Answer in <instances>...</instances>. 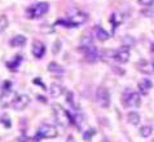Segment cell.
<instances>
[{"label":"cell","instance_id":"5b68a950","mask_svg":"<svg viewBox=\"0 0 154 142\" xmlns=\"http://www.w3.org/2000/svg\"><path fill=\"white\" fill-rule=\"evenodd\" d=\"M57 134L58 132L56 127L49 125V124H42L38 129L36 136L34 137V141H39L40 138H54V137H57Z\"/></svg>","mask_w":154,"mask_h":142},{"label":"cell","instance_id":"7a4b0ae2","mask_svg":"<svg viewBox=\"0 0 154 142\" xmlns=\"http://www.w3.org/2000/svg\"><path fill=\"white\" fill-rule=\"evenodd\" d=\"M52 113H53V118L57 125L60 127H67L71 123V116L60 103H53L52 106Z\"/></svg>","mask_w":154,"mask_h":142},{"label":"cell","instance_id":"8992f818","mask_svg":"<svg viewBox=\"0 0 154 142\" xmlns=\"http://www.w3.org/2000/svg\"><path fill=\"white\" fill-rule=\"evenodd\" d=\"M123 105L126 107H139L141 103V98L140 94L136 92H132V90H128L123 94Z\"/></svg>","mask_w":154,"mask_h":142},{"label":"cell","instance_id":"277c9868","mask_svg":"<svg viewBox=\"0 0 154 142\" xmlns=\"http://www.w3.org/2000/svg\"><path fill=\"white\" fill-rule=\"evenodd\" d=\"M48 11H49V4L45 2L44 3L40 2L29 7L26 9V16L31 20H36V18H40L42 16H44Z\"/></svg>","mask_w":154,"mask_h":142},{"label":"cell","instance_id":"3957f363","mask_svg":"<svg viewBox=\"0 0 154 142\" xmlns=\"http://www.w3.org/2000/svg\"><path fill=\"white\" fill-rule=\"evenodd\" d=\"M88 20V16L83 12H79V11H75L72 14H70L67 17V20H58L57 21V25H63L65 27H78V26L83 25L87 22Z\"/></svg>","mask_w":154,"mask_h":142},{"label":"cell","instance_id":"8fae6325","mask_svg":"<svg viewBox=\"0 0 154 142\" xmlns=\"http://www.w3.org/2000/svg\"><path fill=\"white\" fill-rule=\"evenodd\" d=\"M31 53L34 54V57L38 58V59H40L43 58V56L45 54V45L43 44L42 41H34V44L31 47Z\"/></svg>","mask_w":154,"mask_h":142},{"label":"cell","instance_id":"f1b7e54d","mask_svg":"<svg viewBox=\"0 0 154 142\" xmlns=\"http://www.w3.org/2000/svg\"><path fill=\"white\" fill-rule=\"evenodd\" d=\"M152 65H153V67H154V58H153V61H152Z\"/></svg>","mask_w":154,"mask_h":142},{"label":"cell","instance_id":"4316f807","mask_svg":"<svg viewBox=\"0 0 154 142\" xmlns=\"http://www.w3.org/2000/svg\"><path fill=\"white\" fill-rule=\"evenodd\" d=\"M144 14H153V12H143Z\"/></svg>","mask_w":154,"mask_h":142},{"label":"cell","instance_id":"7402d4cb","mask_svg":"<svg viewBox=\"0 0 154 142\" xmlns=\"http://www.w3.org/2000/svg\"><path fill=\"white\" fill-rule=\"evenodd\" d=\"M96 134V129H93V128H89L87 129V131L84 132V134H83V140L84 141H91L92 140V137Z\"/></svg>","mask_w":154,"mask_h":142},{"label":"cell","instance_id":"cb8c5ba5","mask_svg":"<svg viewBox=\"0 0 154 142\" xmlns=\"http://www.w3.org/2000/svg\"><path fill=\"white\" fill-rule=\"evenodd\" d=\"M137 3L143 7H146V8H150L152 5H154V0H137Z\"/></svg>","mask_w":154,"mask_h":142},{"label":"cell","instance_id":"ba28073f","mask_svg":"<svg viewBox=\"0 0 154 142\" xmlns=\"http://www.w3.org/2000/svg\"><path fill=\"white\" fill-rule=\"evenodd\" d=\"M96 101L98 102V105L104 109H108L110 106V93L106 88H98L96 92Z\"/></svg>","mask_w":154,"mask_h":142},{"label":"cell","instance_id":"6da1fadb","mask_svg":"<svg viewBox=\"0 0 154 142\" xmlns=\"http://www.w3.org/2000/svg\"><path fill=\"white\" fill-rule=\"evenodd\" d=\"M80 49L83 50V54L87 61L89 62H96L98 57H100V54H98V50L97 48L95 47L92 41V38L85 35L84 38H82V44H80Z\"/></svg>","mask_w":154,"mask_h":142},{"label":"cell","instance_id":"83f0119b","mask_svg":"<svg viewBox=\"0 0 154 142\" xmlns=\"http://www.w3.org/2000/svg\"><path fill=\"white\" fill-rule=\"evenodd\" d=\"M152 50H153V52H154V44H153V45H152Z\"/></svg>","mask_w":154,"mask_h":142},{"label":"cell","instance_id":"30bf717a","mask_svg":"<svg viewBox=\"0 0 154 142\" xmlns=\"http://www.w3.org/2000/svg\"><path fill=\"white\" fill-rule=\"evenodd\" d=\"M113 58L117 62H119V63H126V62H128V59H130V48H128L127 45L121 47V48H119L117 52H114Z\"/></svg>","mask_w":154,"mask_h":142},{"label":"cell","instance_id":"5bb4252c","mask_svg":"<svg viewBox=\"0 0 154 142\" xmlns=\"http://www.w3.org/2000/svg\"><path fill=\"white\" fill-rule=\"evenodd\" d=\"M22 61H23V56H22V54H16V56H14V58L12 59L11 62H8V63H7V67L9 68L11 71H17Z\"/></svg>","mask_w":154,"mask_h":142},{"label":"cell","instance_id":"44dd1931","mask_svg":"<svg viewBox=\"0 0 154 142\" xmlns=\"http://www.w3.org/2000/svg\"><path fill=\"white\" fill-rule=\"evenodd\" d=\"M71 122L75 124L76 128L80 129V128H82V123H83V116H82V114L75 113V114H74V118L71 119Z\"/></svg>","mask_w":154,"mask_h":142},{"label":"cell","instance_id":"d6986e66","mask_svg":"<svg viewBox=\"0 0 154 142\" xmlns=\"http://www.w3.org/2000/svg\"><path fill=\"white\" fill-rule=\"evenodd\" d=\"M48 71L49 72H54V74H63V67H61L58 63L56 62H51L48 65Z\"/></svg>","mask_w":154,"mask_h":142},{"label":"cell","instance_id":"603a6c76","mask_svg":"<svg viewBox=\"0 0 154 142\" xmlns=\"http://www.w3.org/2000/svg\"><path fill=\"white\" fill-rule=\"evenodd\" d=\"M8 27V18L7 16H2L0 17V34L4 32Z\"/></svg>","mask_w":154,"mask_h":142},{"label":"cell","instance_id":"7c38bea8","mask_svg":"<svg viewBox=\"0 0 154 142\" xmlns=\"http://www.w3.org/2000/svg\"><path fill=\"white\" fill-rule=\"evenodd\" d=\"M136 67H137V70L141 71L143 74H152L153 72V65L146 62L145 59H141V61H139L137 63H136Z\"/></svg>","mask_w":154,"mask_h":142},{"label":"cell","instance_id":"484cf974","mask_svg":"<svg viewBox=\"0 0 154 142\" xmlns=\"http://www.w3.org/2000/svg\"><path fill=\"white\" fill-rule=\"evenodd\" d=\"M38 98H39V101H43V102H45V100H44V97H42V96H38Z\"/></svg>","mask_w":154,"mask_h":142},{"label":"cell","instance_id":"d4e9b609","mask_svg":"<svg viewBox=\"0 0 154 142\" xmlns=\"http://www.w3.org/2000/svg\"><path fill=\"white\" fill-rule=\"evenodd\" d=\"M42 31L44 32H52L53 31V27L49 25H42Z\"/></svg>","mask_w":154,"mask_h":142},{"label":"cell","instance_id":"4fadbf2b","mask_svg":"<svg viewBox=\"0 0 154 142\" xmlns=\"http://www.w3.org/2000/svg\"><path fill=\"white\" fill-rule=\"evenodd\" d=\"M26 41H27V39L26 36H23V35H16L11 39V41H9V45L12 47V48H20V47H23L25 44H26Z\"/></svg>","mask_w":154,"mask_h":142},{"label":"cell","instance_id":"ac0fdd59","mask_svg":"<svg viewBox=\"0 0 154 142\" xmlns=\"http://www.w3.org/2000/svg\"><path fill=\"white\" fill-rule=\"evenodd\" d=\"M62 93H63V88H62L60 84L53 83L52 85H51V94H52V97L57 98V97L61 96Z\"/></svg>","mask_w":154,"mask_h":142},{"label":"cell","instance_id":"ffe728a7","mask_svg":"<svg viewBox=\"0 0 154 142\" xmlns=\"http://www.w3.org/2000/svg\"><path fill=\"white\" fill-rule=\"evenodd\" d=\"M139 133H140V136H141V137L146 138V137H149V136H150L152 133H153V128H152L150 125H144V127H141V128H140Z\"/></svg>","mask_w":154,"mask_h":142},{"label":"cell","instance_id":"2e32d148","mask_svg":"<svg viewBox=\"0 0 154 142\" xmlns=\"http://www.w3.org/2000/svg\"><path fill=\"white\" fill-rule=\"evenodd\" d=\"M95 35L100 41H105V40H108L109 39V34L106 32L101 26H96L95 27Z\"/></svg>","mask_w":154,"mask_h":142},{"label":"cell","instance_id":"52a82bcc","mask_svg":"<svg viewBox=\"0 0 154 142\" xmlns=\"http://www.w3.org/2000/svg\"><path fill=\"white\" fill-rule=\"evenodd\" d=\"M29 103H30V97L27 94H14V98L11 105L16 111H21L26 109Z\"/></svg>","mask_w":154,"mask_h":142},{"label":"cell","instance_id":"9c48e42d","mask_svg":"<svg viewBox=\"0 0 154 142\" xmlns=\"http://www.w3.org/2000/svg\"><path fill=\"white\" fill-rule=\"evenodd\" d=\"M13 90L11 89V83L9 81H7L5 85H4V92L2 94V97H0V105L2 106H8L11 105L12 101H13Z\"/></svg>","mask_w":154,"mask_h":142},{"label":"cell","instance_id":"9a60e30c","mask_svg":"<svg viewBox=\"0 0 154 142\" xmlns=\"http://www.w3.org/2000/svg\"><path fill=\"white\" fill-rule=\"evenodd\" d=\"M152 87H153V84H152V81L149 80V79H143L139 83V90H140V93L141 94H146L150 92V89H152Z\"/></svg>","mask_w":154,"mask_h":142},{"label":"cell","instance_id":"e0dca14e","mask_svg":"<svg viewBox=\"0 0 154 142\" xmlns=\"http://www.w3.org/2000/svg\"><path fill=\"white\" fill-rule=\"evenodd\" d=\"M127 120L130 124H132V125H139L140 124V115L136 113V111H131V113H128V115H127Z\"/></svg>","mask_w":154,"mask_h":142}]
</instances>
